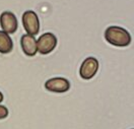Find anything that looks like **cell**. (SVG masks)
<instances>
[{
  "instance_id": "cell-5",
  "label": "cell",
  "mask_w": 134,
  "mask_h": 129,
  "mask_svg": "<svg viewBox=\"0 0 134 129\" xmlns=\"http://www.w3.org/2000/svg\"><path fill=\"white\" fill-rule=\"evenodd\" d=\"M0 26L2 32L8 35L14 34L18 26L15 14L11 11H3L0 15Z\"/></svg>"
},
{
  "instance_id": "cell-11",
  "label": "cell",
  "mask_w": 134,
  "mask_h": 129,
  "mask_svg": "<svg viewBox=\"0 0 134 129\" xmlns=\"http://www.w3.org/2000/svg\"><path fill=\"white\" fill-rule=\"evenodd\" d=\"M131 129H132V128H131Z\"/></svg>"
},
{
  "instance_id": "cell-10",
  "label": "cell",
  "mask_w": 134,
  "mask_h": 129,
  "mask_svg": "<svg viewBox=\"0 0 134 129\" xmlns=\"http://www.w3.org/2000/svg\"><path fill=\"white\" fill-rule=\"evenodd\" d=\"M3 99H4V97H3V94H2L1 92H0V103H1L2 101H3Z\"/></svg>"
},
{
  "instance_id": "cell-4",
  "label": "cell",
  "mask_w": 134,
  "mask_h": 129,
  "mask_svg": "<svg viewBox=\"0 0 134 129\" xmlns=\"http://www.w3.org/2000/svg\"><path fill=\"white\" fill-rule=\"evenodd\" d=\"M99 70V61L94 57H87L84 59L79 68V75L82 79H92Z\"/></svg>"
},
{
  "instance_id": "cell-2",
  "label": "cell",
  "mask_w": 134,
  "mask_h": 129,
  "mask_svg": "<svg viewBox=\"0 0 134 129\" xmlns=\"http://www.w3.org/2000/svg\"><path fill=\"white\" fill-rule=\"evenodd\" d=\"M58 43L57 37L52 33H45L37 40V50L42 55H47L53 51Z\"/></svg>"
},
{
  "instance_id": "cell-6",
  "label": "cell",
  "mask_w": 134,
  "mask_h": 129,
  "mask_svg": "<svg viewBox=\"0 0 134 129\" xmlns=\"http://www.w3.org/2000/svg\"><path fill=\"white\" fill-rule=\"evenodd\" d=\"M45 88L51 93L62 94L69 91L70 82L68 79L64 77H53L45 82Z\"/></svg>"
},
{
  "instance_id": "cell-1",
  "label": "cell",
  "mask_w": 134,
  "mask_h": 129,
  "mask_svg": "<svg viewBox=\"0 0 134 129\" xmlns=\"http://www.w3.org/2000/svg\"><path fill=\"white\" fill-rule=\"evenodd\" d=\"M105 39L109 44L116 47H127L132 41L129 32L117 26H111L105 31Z\"/></svg>"
},
{
  "instance_id": "cell-8",
  "label": "cell",
  "mask_w": 134,
  "mask_h": 129,
  "mask_svg": "<svg viewBox=\"0 0 134 129\" xmlns=\"http://www.w3.org/2000/svg\"><path fill=\"white\" fill-rule=\"evenodd\" d=\"M13 49V42L10 36L2 31H0V53L8 54Z\"/></svg>"
},
{
  "instance_id": "cell-7",
  "label": "cell",
  "mask_w": 134,
  "mask_h": 129,
  "mask_svg": "<svg viewBox=\"0 0 134 129\" xmlns=\"http://www.w3.org/2000/svg\"><path fill=\"white\" fill-rule=\"evenodd\" d=\"M20 45L21 49L26 56L33 57L37 54V40L34 36L25 34L20 39Z\"/></svg>"
},
{
  "instance_id": "cell-3",
  "label": "cell",
  "mask_w": 134,
  "mask_h": 129,
  "mask_svg": "<svg viewBox=\"0 0 134 129\" xmlns=\"http://www.w3.org/2000/svg\"><path fill=\"white\" fill-rule=\"evenodd\" d=\"M23 26L27 35L36 36L40 32V19L33 10H26L23 14Z\"/></svg>"
},
{
  "instance_id": "cell-9",
  "label": "cell",
  "mask_w": 134,
  "mask_h": 129,
  "mask_svg": "<svg viewBox=\"0 0 134 129\" xmlns=\"http://www.w3.org/2000/svg\"><path fill=\"white\" fill-rule=\"evenodd\" d=\"M8 109L5 107V106H2L0 105V120L1 119H5L7 116H8Z\"/></svg>"
}]
</instances>
